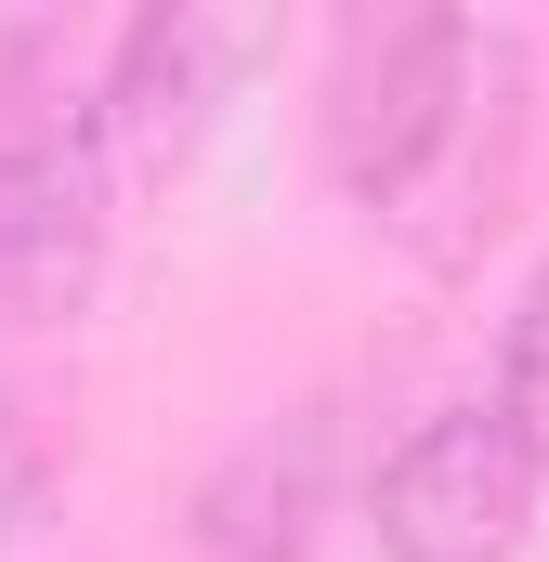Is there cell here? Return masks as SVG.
Segmentation results:
<instances>
[{
  "label": "cell",
  "instance_id": "cell-1",
  "mask_svg": "<svg viewBox=\"0 0 549 562\" xmlns=\"http://www.w3.org/2000/svg\"><path fill=\"white\" fill-rule=\"evenodd\" d=\"M524 144H537V92H524V40L511 26H484V13H393V26L340 40L327 170L432 276H458L511 223Z\"/></svg>",
  "mask_w": 549,
  "mask_h": 562
},
{
  "label": "cell",
  "instance_id": "cell-2",
  "mask_svg": "<svg viewBox=\"0 0 549 562\" xmlns=\"http://www.w3.org/2000/svg\"><path fill=\"white\" fill-rule=\"evenodd\" d=\"M537 458L524 431L497 419V393H458L380 458V562H511L537 524Z\"/></svg>",
  "mask_w": 549,
  "mask_h": 562
},
{
  "label": "cell",
  "instance_id": "cell-3",
  "mask_svg": "<svg viewBox=\"0 0 549 562\" xmlns=\"http://www.w3.org/2000/svg\"><path fill=\"white\" fill-rule=\"evenodd\" d=\"M105 196H119V144L92 105H26L0 132V327L79 314L105 262Z\"/></svg>",
  "mask_w": 549,
  "mask_h": 562
},
{
  "label": "cell",
  "instance_id": "cell-4",
  "mask_svg": "<svg viewBox=\"0 0 549 562\" xmlns=\"http://www.w3.org/2000/svg\"><path fill=\"white\" fill-rule=\"evenodd\" d=\"M249 53H262V26L249 13H197V0H170V13H132L119 40H105V66H92V119L119 157H183V144L210 132V105L249 79Z\"/></svg>",
  "mask_w": 549,
  "mask_h": 562
},
{
  "label": "cell",
  "instance_id": "cell-5",
  "mask_svg": "<svg viewBox=\"0 0 549 562\" xmlns=\"http://www.w3.org/2000/svg\"><path fill=\"white\" fill-rule=\"evenodd\" d=\"M301 550H314V431L249 445L210 484V524H197V562H301Z\"/></svg>",
  "mask_w": 549,
  "mask_h": 562
},
{
  "label": "cell",
  "instance_id": "cell-6",
  "mask_svg": "<svg viewBox=\"0 0 549 562\" xmlns=\"http://www.w3.org/2000/svg\"><path fill=\"white\" fill-rule=\"evenodd\" d=\"M497 419L524 431V458L549 471V262L524 276V301H511V353H497Z\"/></svg>",
  "mask_w": 549,
  "mask_h": 562
},
{
  "label": "cell",
  "instance_id": "cell-7",
  "mask_svg": "<svg viewBox=\"0 0 549 562\" xmlns=\"http://www.w3.org/2000/svg\"><path fill=\"white\" fill-rule=\"evenodd\" d=\"M40 524H53V458H40L26 406H0V562L40 550Z\"/></svg>",
  "mask_w": 549,
  "mask_h": 562
}]
</instances>
